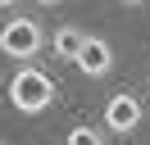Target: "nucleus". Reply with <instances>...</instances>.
<instances>
[{
	"mask_svg": "<svg viewBox=\"0 0 150 145\" xmlns=\"http://www.w3.org/2000/svg\"><path fill=\"white\" fill-rule=\"evenodd\" d=\"M55 95H59L55 77L41 72V68H32V63H23L9 77V104L18 109V113H46V109L55 104Z\"/></svg>",
	"mask_w": 150,
	"mask_h": 145,
	"instance_id": "1",
	"label": "nucleus"
},
{
	"mask_svg": "<svg viewBox=\"0 0 150 145\" xmlns=\"http://www.w3.org/2000/svg\"><path fill=\"white\" fill-rule=\"evenodd\" d=\"M41 45H46V27H41L32 14H14L9 23L0 27V50L9 54V59H18V63L37 59Z\"/></svg>",
	"mask_w": 150,
	"mask_h": 145,
	"instance_id": "2",
	"label": "nucleus"
},
{
	"mask_svg": "<svg viewBox=\"0 0 150 145\" xmlns=\"http://www.w3.org/2000/svg\"><path fill=\"white\" fill-rule=\"evenodd\" d=\"M141 100L132 95V91H114L109 95V104H105V127H109L114 136H127V132H137L141 127Z\"/></svg>",
	"mask_w": 150,
	"mask_h": 145,
	"instance_id": "3",
	"label": "nucleus"
},
{
	"mask_svg": "<svg viewBox=\"0 0 150 145\" xmlns=\"http://www.w3.org/2000/svg\"><path fill=\"white\" fill-rule=\"evenodd\" d=\"M77 72L82 77H109V68H114V50H109V41L105 36H96V32H86L82 36V45H77Z\"/></svg>",
	"mask_w": 150,
	"mask_h": 145,
	"instance_id": "4",
	"label": "nucleus"
},
{
	"mask_svg": "<svg viewBox=\"0 0 150 145\" xmlns=\"http://www.w3.org/2000/svg\"><path fill=\"white\" fill-rule=\"evenodd\" d=\"M82 27H73V23H64V27H55V36H50V50H55L59 54V59H68V63H73L77 59V45H82Z\"/></svg>",
	"mask_w": 150,
	"mask_h": 145,
	"instance_id": "5",
	"label": "nucleus"
},
{
	"mask_svg": "<svg viewBox=\"0 0 150 145\" xmlns=\"http://www.w3.org/2000/svg\"><path fill=\"white\" fill-rule=\"evenodd\" d=\"M68 145H105V136H100V127H86V122H77L73 132H68Z\"/></svg>",
	"mask_w": 150,
	"mask_h": 145,
	"instance_id": "6",
	"label": "nucleus"
},
{
	"mask_svg": "<svg viewBox=\"0 0 150 145\" xmlns=\"http://www.w3.org/2000/svg\"><path fill=\"white\" fill-rule=\"evenodd\" d=\"M32 5H59V0H32Z\"/></svg>",
	"mask_w": 150,
	"mask_h": 145,
	"instance_id": "7",
	"label": "nucleus"
},
{
	"mask_svg": "<svg viewBox=\"0 0 150 145\" xmlns=\"http://www.w3.org/2000/svg\"><path fill=\"white\" fill-rule=\"evenodd\" d=\"M118 5H141V0H118Z\"/></svg>",
	"mask_w": 150,
	"mask_h": 145,
	"instance_id": "8",
	"label": "nucleus"
},
{
	"mask_svg": "<svg viewBox=\"0 0 150 145\" xmlns=\"http://www.w3.org/2000/svg\"><path fill=\"white\" fill-rule=\"evenodd\" d=\"M9 5H14V0H0V9H9Z\"/></svg>",
	"mask_w": 150,
	"mask_h": 145,
	"instance_id": "9",
	"label": "nucleus"
}]
</instances>
